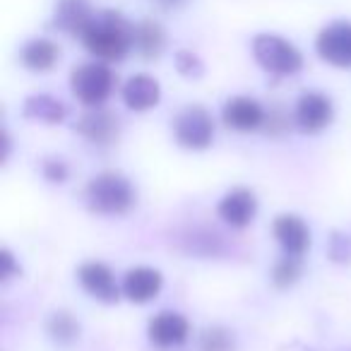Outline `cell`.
<instances>
[{
    "label": "cell",
    "instance_id": "obj_1",
    "mask_svg": "<svg viewBox=\"0 0 351 351\" xmlns=\"http://www.w3.org/2000/svg\"><path fill=\"white\" fill-rule=\"evenodd\" d=\"M84 49L104 63H118L135 46V25L116 10H101L82 36Z\"/></svg>",
    "mask_w": 351,
    "mask_h": 351
},
{
    "label": "cell",
    "instance_id": "obj_2",
    "mask_svg": "<svg viewBox=\"0 0 351 351\" xmlns=\"http://www.w3.org/2000/svg\"><path fill=\"white\" fill-rule=\"evenodd\" d=\"M84 200L94 215L101 217H121L132 210L137 193L130 178L121 171H101L87 183Z\"/></svg>",
    "mask_w": 351,
    "mask_h": 351
},
{
    "label": "cell",
    "instance_id": "obj_3",
    "mask_svg": "<svg viewBox=\"0 0 351 351\" xmlns=\"http://www.w3.org/2000/svg\"><path fill=\"white\" fill-rule=\"evenodd\" d=\"M253 58L265 73L289 77L303 68V56L291 41L279 34H258L253 39Z\"/></svg>",
    "mask_w": 351,
    "mask_h": 351
},
{
    "label": "cell",
    "instance_id": "obj_4",
    "mask_svg": "<svg viewBox=\"0 0 351 351\" xmlns=\"http://www.w3.org/2000/svg\"><path fill=\"white\" fill-rule=\"evenodd\" d=\"M116 87V75L104 60L82 63L70 73V89L75 99L89 108L104 106Z\"/></svg>",
    "mask_w": 351,
    "mask_h": 351
},
{
    "label": "cell",
    "instance_id": "obj_5",
    "mask_svg": "<svg viewBox=\"0 0 351 351\" xmlns=\"http://www.w3.org/2000/svg\"><path fill=\"white\" fill-rule=\"evenodd\" d=\"M173 137L183 149H207L215 140V118L200 104L181 108L173 118Z\"/></svg>",
    "mask_w": 351,
    "mask_h": 351
},
{
    "label": "cell",
    "instance_id": "obj_6",
    "mask_svg": "<svg viewBox=\"0 0 351 351\" xmlns=\"http://www.w3.org/2000/svg\"><path fill=\"white\" fill-rule=\"evenodd\" d=\"M315 51L332 68H351V22H330L315 39Z\"/></svg>",
    "mask_w": 351,
    "mask_h": 351
},
{
    "label": "cell",
    "instance_id": "obj_7",
    "mask_svg": "<svg viewBox=\"0 0 351 351\" xmlns=\"http://www.w3.org/2000/svg\"><path fill=\"white\" fill-rule=\"evenodd\" d=\"M335 118V106L332 99L322 92H303L296 101V111H293V123L301 132L306 135H315V132L325 130Z\"/></svg>",
    "mask_w": 351,
    "mask_h": 351
},
{
    "label": "cell",
    "instance_id": "obj_8",
    "mask_svg": "<svg viewBox=\"0 0 351 351\" xmlns=\"http://www.w3.org/2000/svg\"><path fill=\"white\" fill-rule=\"evenodd\" d=\"M77 282L94 301L101 303H118L123 296V289L116 284V277H113L111 267L106 263H99V260H92V263L80 265L77 269Z\"/></svg>",
    "mask_w": 351,
    "mask_h": 351
},
{
    "label": "cell",
    "instance_id": "obj_9",
    "mask_svg": "<svg viewBox=\"0 0 351 351\" xmlns=\"http://www.w3.org/2000/svg\"><path fill=\"white\" fill-rule=\"evenodd\" d=\"M75 130H77L84 140L92 142V145L106 147V145H113V142L118 140V135H121V121H118L116 113L97 106L80 116V121L75 123Z\"/></svg>",
    "mask_w": 351,
    "mask_h": 351
},
{
    "label": "cell",
    "instance_id": "obj_10",
    "mask_svg": "<svg viewBox=\"0 0 351 351\" xmlns=\"http://www.w3.org/2000/svg\"><path fill=\"white\" fill-rule=\"evenodd\" d=\"M191 335V322L186 315L176 311H161L147 325V337H149L152 344L161 346V349H171V346H178L188 339Z\"/></svg>",
    "mask_w": 351,
    "mask_h": 351
},
{
    "label": "cell",
    "instance_id": "obj_11",
    "mask_svg": "<svg viewBox=\"0 0 351 351\" xmlns=\"http://www.w3.org/2000/svg\"><path fill=\"white\" fill-rule=\"evenodd\" d=\"M161 287H164V274L156 267H147V265H140V267H130L123 277V296L130 303H149L159 296Z\"/></svg>",
    "mask_w": 351,
    "mask_h": 351
},
{
    "label": "cell",
    "instance_id": "obj_12",
    "mask_svg": "<svg viewBox=\"0 0 351 351\" xmlns=\"http://www.w3.org/2000/svg\"><path fill=\"white\" fill-rule=\"evenodd\" d=\"M217 212L229 226L245 229V226L253 224L255 215H258V197L250 188H234L219 200Z\"/></svg>",
    "mask_w": 351,
    "mask_h": 351
},
{
    "label": "cell",
    "instance_id": "obj_13",
    "mask_svg": "<svg viewBox=\"0 0 351 351\" xmlns=\"http://www.w3.org/2000/svg\"><path fill=\"white\" fill-rule=\"evenodd\" d=\"M265 108L250 97H231L221 108V121L236 132H253L265 125Z\"/></svg>",
    "mask_w": 351,
    "mask_h": 351
},
{
    "label": "cell",
    "instance_id": "obj_14",
    "mask_svg": "<svg viewBox=\"0 0 351 351\" xmlns=\"http://www.w3.org/2000/svg\"><path fill=\"white\" fill-rule=\"evenodd\" d=\"M94 17H97V10L89 0H56L53 27L63 34L82 36Z\"/></svg>",
    "mask_w": 351,
    "mask_h": 351
},
{
    "label": "cell",
    "instance_id": "obj_15",
    "mask_svg": "<svg viewBox=\"0 0 351 351\" xmlns=\"http://www.w3.org/2000/svg\"><path fill=\"white\" fill-rule=\"evenodd\" d=\"M274 239L282 245L284 255L301 258L311 248V229L298 215H279L272 224Z\"/></svg>",
    "mask_w": 351,
    "mask_h": 351
},
{
    "label": "cell",
    "instance_id": "obj_16",
    "mask_svg": "<svg viewBox=\"0 0 351 351\" xmlns=\"http://www.w3.org/2000/svg\"><path fill=\"white\" fill-rule=\"evenodd\" d=\"M161 101V84L156 82L152 75L137 73L132 77H128V82L123 84V104L130 111L142 113L156 108Z\"/></svg>",
    "mask_w": 351,
    "mask_h": 351
},
{
    "label": "cell",
    "instance_id": "obj_17",
    "mask_svg": "<svg viewBox=\"0 0 351 351\" xmlns=\"http://www.w3.org/2000/svg\"><path fill=\"white\" fill-rule=\"evenodd\" d=\"M22 116L27 121L44 123V125H58L68 116V108L60 99L51 97V94H32L25 99V106H22Z\"/></svg>",
    "mask_w": 351,
    "mask_h": 351
},
{
    "label": "cell",
    "instance_id": "obj_18",
    "mask_svg": "<svg viewBox=\"0 0 351 351\" xmlns=\"http://www.w3.org/2000/svg\"><path fill=\"white\" fill-rule=\"evenodd\" d=\"M58 58H60V49L51 39H32L20 51L22 65L27 70H32V73H49L58 63Z\"/></svg>",
    "mask_w": 351,
    "mask_h": 351
},
{
    "label": "cell",
    "instance_id": "obj_19",
    "mask_svg": "<svg viewBox=\"0 0 351 351\" xmlns=\"http://www.w3.org/2000/svg\"><path fill=\"white\" fill-rule=\"evenodd\" d=\"M166 49V32L159 22L142 20L135 25V51L145 60H156Z\"/></svg>",
    "mask_w": 351,
    "mask_h": 351
},
{
    "label": "cell",
    "instance_id": "obj_20",
    "mask_svg": "<svg viewBox=\"0 0 351 351\" xmlns=\"http://www.w3.org/2000/svg\"><path fill=\"white\" fill-rule=\"evenodd\" d=\"M46 332H49V337L56 341V344L68 346V344H73V341L80 339L82 327H80V322L75 320L73 313L56 311V313H51L49 320H46Z\"/></svg>",
    "mask_w": 351,
    "mask_h": 351
},
{
    "label": "cell",
    "instance_id": "obj_21",
    "mask_svg": "<svg viewBox=\"0 0 351 351\" xmlns=\"http://www.w3.org/2000/svg\"><path fill=\"white\" fill-rule=\"evenodd\" d=\"M301 279V258L293 255H284L282 260H277L272 267V284L277 289H289Z\"/></svg>",
    "mask_w": 351,
    "mask_h": 351
},
{
    "label": "cell",
    "instance_id": "obj_22",
    "mask_svg": "<svg viewBox=\"0 0 351 351\" xmlns=\"http://www.w3.org/2000/svg\"><path fill=\"white\" fill-rule=\"evenodd\" d=\"M200 351H236V337L226 327H210L200 337Z\"/></svg>",
    "mask_w": 351,
    "mask_h": 351
},
{
    "label": "cell",
    "instance_id": "obj_23",
    "mask_svg": "<svg viewBox=\"0 0 351 351\" xmlns=\"http://www.w3.org/2000/svg\"><path fill=\"white\" fill-rule=\"evenodd\" d=\"M173 63H176L178 75H183L186 80H200L202 75H205V65H202L200 56L193 53V51H178Z\"/></svg>",
    "mask_w": 351,
    "mask_h": 351
},
{
    "label": "cell",
    "instance_id": "obj_24",
    "mask_svg": "<svg viewBox=\"0 0 351 351\" xmlns=\"http://www.w3.org/2000/svg\"><path fill=\"white\" fill-rule=\"evenodd\" d=\"M327 253H330V258L335 260V263H339V265L349 263L351 260V239L346 234H341V231H335L330 239Z\"/></svg>",
    "mask_w": 351,
    "mask_h": 351
},
{
    "label": "cell",
    "instance_id": "obj_25",
    "mask_svg": "<svg viewBox=\"0 0 351 351\" xmlns=\"http://www.w3.org/2000/svg\"><path fill=\"white\" fill-rule=\"evenodd\" d=\"M263 128L267 130V135H272V137L284 135V132L289 130V116H287V111H284L282 106L269 108V111L265 113V125Z\"/></svg>",
    "mask_w": 351,
    "mask_h": 351
},
{
    "label": "cell",
    "instance_id": "obj_26",
    "mask_svg": "<svg viewBox=\"0 0 351 351\" xmlns=\"http://www.w3.org/2000/svg\"><path fill=\"white\" fill-rule=\"evenodd\" d=\"M41 173H44V178L49 183H65L68 181V164H65L63 159H58V156H49V159H44V164H41Z\"/></svg>",
    "mask_w": 351,
    "mask_h": 351
},
{
    "label": "cell",
    "instance_id": "obj_27",
    "mask_svg": "<svg viewBox=\"0 0 351 351\" xmlns=\"http://www.w3.org/2000/svg\"><path fill=\"white\" fill-rule=\"evenodd\" d=\"M12 277H20V265L15 263V255L10 253L8 248L0 250V279L8 282Z\"/></svg>",
    "mask_w": 351,
    "mask_h": 351
},
{
    "label": "cell",
    "instance_id": "obj_28",
    "mask_svg": "<svg viewBox=\"0 0 351 351\" xmlns=\"http://www.w3.org/2000/svg\"><path fill=\"white\" fill-rule=\"evenodd\" d=\"M154 3H156L159 8H164V10H176V8L186 5L188 0H154Z\"/></svg>",
    "mask_w": 351,
    "mask_h": 351
}]
</instances>
